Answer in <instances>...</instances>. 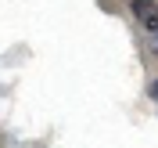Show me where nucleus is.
<instances>
[{"label": "nucleus", "instance_id": "obj_1", "mask_svg": "<svg viewBox=\"0 0 158 148\" xmlns=\"http://www.w3.org/2000/svg\"><path fill=\"white\" fill-rule=\"evenodd\" d=\"M133 15L140 18V25H148L151 33L158 29V4L151 0V4H133Z\"/></svg>", "mask_w": 158, "mask_h": 148}, {"label": "nucleus", "instance_id": "obj_4", "mask_svg": "<svg viewBox=\"0 0 158 148\" xmlns=\"http://www.w3.org/2000/svg\"><path fill=\"white\" fill-rule=\"evenodd\" d=\"M133 4H151V0H133Z\"/></svg>", "mask_w": 158, "mask_h": 148}, {"label": "nucleus", "instance_id": "obj_2", "mask_svg": "<svg viewBox=\"0 0 158 148\" xmlns=\"http://www.w3.org/2000/svg\"><path fill=\"white\" fill-rule=\"evenodd\" d=\"M151 98H155V105H158V79L151 83Z\"/></svg>", "mask_w": 158, "mask_h": 148}, {"label": "nucleus", "instance_id": "obj_3", "mask_svg": "<svg viewBox=\"0 0 158 148\" xmlns=\"http://www.w3.org/2000/svg\"><path fill=\"white\" fill-rule=\"evenodd\" d=\"M151 47H155V51H158V29H155V40H151Z\"/></svg>", "mask_w": 158, "mask_h": 148}]
</instances>
